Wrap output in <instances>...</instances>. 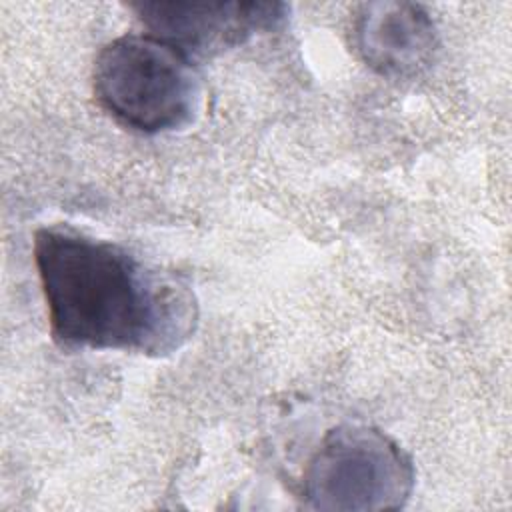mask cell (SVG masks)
<instances>
[{
    "mask_svg": "<svg viewBox=\"0 0 512 512\" xmlns=\"http://www.w3.org/2000/svg\"><path fill=\"white\" fill-rule=\"evenodd\" d=\"M34 262L50 334L64 350L168 356L196 332L200 308L188 280L116 242L40 228Z\"/></svg>",
    "mask_w": 512,
    "mask_h": 512,
    "instance_id": "obj_1",
    "label": "cell"
},
{
    "mask_svg": "<svg viewBox=\"0 0 512 512\" xmlns=\"http://www.w3.org/2000/svg\"><path fill=\"white\" fill-rule=\"evenodd\" d=\"M194 60L152 34H124L94 60L92 86L98 104L120 124L160 134L192 122L200 104Z\"/></svg>",
    "mask_w": 512,
    "mask_h": 512,
    "instance_id": "obj_2",
    "label": "cell"
},
{
    "mask_svg": "<svg viewBox=\"0 0 512 512\" xmlns=\"http://www.w3.org/2000/svg\"><path fill=\"white\" fill-rule=\"evenodd\" d=\"M414 464L386 432L342 424L324 434L302 474L310 510L380 512L402 508L414 490Z\"/></svg>",
    "mask_w": 512,
    "mask_h": 512,
    "instance_id": "obj_3",
    "label": "cell"
},
{
    "mask_svg": "<svg viewBox=\"0 0 512 512\" xmlns=\"http://www.w3.org/2000/svg\"><path fill=\"white\" fill-rule=\"evenodd\" d=\"M130 8L148 28V34L178 48L190 60L206 58L260 32H272L286 20L282 2L238 0H144Z\"/></svg>",
    "mask_w": 512,
    "mask_h": 512,
    "instance_id": "obj_4",
    "label": "cell"
},
{
    "mask_svg": "<svg viewBox=\"0 0 512 512\" xmlns=\"http://www.w3.org/2000/svg\"><path fill=\"white\" fill-rule=\"evenodd\" d=\"M358 56L386 78H414L438 50V28L430 12L414 2H366L352 22Z\"/></svg>",
    "mask_w": 512,
    "mask_h": 512,
    "instance_id": "obj_5",
    "label": "cell"
}]
</instances>
